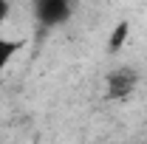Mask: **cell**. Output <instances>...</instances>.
<instances>
[{"instance_id": "cell-1", "label": "cell", "mask_w": 147, "mask_h": 144, "mask_svg": "<svg viewBox=\"0 0 147 144\" xmlns=\"http://www.w3.org/2000/svg\"><path fill=\"white\" fill-rule=\"evenodd\" d=\"M136 85H139V73L133 68H127V65H122V68L108 73V79H105V96L110 102H125V99L133 96Z\"/></svg>"}, {"instance_id": "cell-2", "label": "cell", "mask_w": 147, "mask_h": 144, "mask_svg": "<svg viewBox=\"0 0 147 144\" xmlns=\"http://www.w3.org/2000/svg\"><path fill=\"white\" fill-rule=\"evenodd\" d=\"M34 14L45 28L62 26L71 17V0H34Z\"/></svg>"}, {"instance_id": "cell-3", "label": "cell", "mask_w": 147, "mask_h": 144, "mask_svg": "<svg viewBox=\"0 0 147 144\" xmlns=\"http://www.w3.org/2000/svg\"><path fill=\"white\" fill-rule=\"evenodd\" d=\"M23 48V42L20 40H11V37H3L0 34V73H3V68L17 57V51Z\"/></svg>"}, {"instance_id": "cell-4", "label": "cell", "mask_w": 147, "mask_h": 144, "mask_svg": "<svg viewBox=\"0 0 147 144\" xmlns=\"http://www.w3.org/2000/svg\"><path fill=\"white\" fill-rule=\"evenodd\" d=\"M127 34H130V23H127V20H122V23L110 31V37H108V51H110V54H116V51L127 42Z\"/></svg>"}, {"instance_id": "cell-5", "label": "cell", "mask_w": 147, "mask_h": 144, "mask_svg": "<svg viewBox=\"0 0 147 144\" xmlns=\"http://www.w3.org/2000/svg\"><path fill=\"white\" fill-rule=\"evenodd\" d=\"M9 14H11V3L9 0H0V23H6Z\"/></svg>"}]
</instances>
